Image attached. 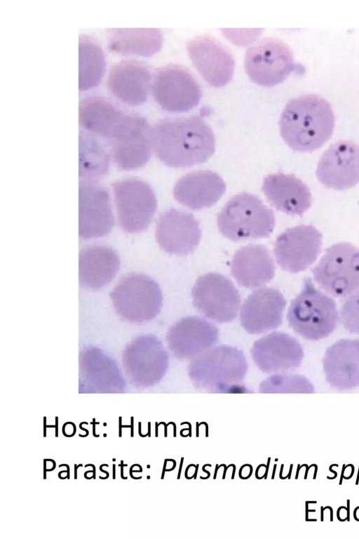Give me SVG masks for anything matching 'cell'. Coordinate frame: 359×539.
<instances>
[{"label":"cell","mask_w":359,"mask_h":539,"mask_svg":"<svg viewBox=\"0 0 359 539\" xmlns=\"http://www.w3.org/2000/svg\"><path fill=\"white\" fill-rule=\"evenodd\" d=\"M118 316L131 323H144L154 319L163 305L159 285L151 277L132 273L120 280L110 293Z\"/></svg>","instance_id":"cell-6"},{"label":"cell","mask_w":359,"mask_h":539,"mask_svg":"<svg viewBox=\"0 0 359 539\" xmlns=\"http://www.w3.org/2000/svg\"><path fill=\"white\" fill-rule=\"evenodd\" d=\"M79 89L87 91L97 86L105 72V57L98 41L92 36L79 37Z\"/></svg>","instance_id":"cell-30"},{"label":"cell","mask_w":359,"mask_h":539,"mask_svg":"<svg viewBox=\"0 0 359 539\" xmlns=\"http://www.w3.org/2000/svg\"><path fill=\"white\" fill-rule=\"evenodd\" d=\"M191 295L194 307L218 323L234 319L241 305L237 288L230 279L218 273H208L198 277Z\"/></svg>","instance_id":"cell-11"},{"label":"cell","mask_w":359,"mask_h":539,"mask_svg":"<svg viewBox=\"0 0 359 539\" xmlns=\"http://www.w3.org/2000/svg\"><path fill=\"white\" fill-rule=\"evenodd\" d=\"M262 189L271 205L287 214L302 215L311 206L309 188L293 175H269Z\"/></svg>","instance_id":"cell-25"},{"label":"cell","mask_w":359,"mask_h":539,"mask_svg":"<svg viewBox=\"0 0 359 539\" xmlns=\"http://www.w3.org/2000/svg\"><path fill=\"white\" fill-rule=\"evenodd\" d=\"M151 142L156 156L173 168L202 164L215 152L214 134L198 117L158 120L151 128Z\"/></svg>","instance_id":"cell-1"},{"label":"cell","mask_w":359,"mask_h":539,"mask_svg":"<svg viewBox=\"0 0 359 539\" xmlns=\"http://www.w3.org/2000/svg\"><path fill=\"white\" fill-rule=\"evenodd\" d=\"M286 300L276 288H262L252 293L243 303L240 320L250 334H259L282 324Z\"/></svg>","instance_id":"cell-21"},{"label":"cell","mask_w":359,"mask_h":539,"mask_svg":"<svg viewBox=\"0 0 359 539\" xmlns=\"http://www.w3.org/2000/svg\"><path fill=\"white\" fill-rule=\"evenodd\" d=\"M334 114L330 105L316 95H304L291 100L279 121L281 137L293 150L313 152L331 138Z\"/></svg>","instance_id":"cell-2"},{"label":"cell","mask_w":359,"mask_h":539,"mask_svg":"<svg viewBox=\"0 0 359 539\" xmlns=\"http://www.w3.org/2000/svg\"><path fill=\"white\" fill-rule=\"evenodd\" d=\"M225 190V182L217 173L197 171L178 180L173 188V196L180 204L200 210L215 205Z\"/></svg>","instance_id":"cell-24"},{"label":"cell","mask_w":359,"mask_h":539,"mask_svg":"<svg viewBox=\"0 0 359 539\" xmlns=\"http://www.w3.org/2000/svg\"><path fill=\"white\" fill-rule=\"evenodd\" d=\"M109 155L106 146L96 136L80 131V178L95 181L106 175L109 170Z\"/></svg>","instance_id":"cell-32"},{"label":"cell","mask_w":359,"mask_h":539,"mask_svg":"<svg viewBox=\"0 0 359 539\" xmlns=\"http://www.w3.org/2000/svg\"><path fill=\"white\" fill-rule=\"evenodd\" d=\"M123 363L131 380L140 386L158 382L168 368V354L153 335L139 336L126 348Z\"/></svg>","instance_id":"cell-13"},{"label":"cell","mask_w":359,"mask_h":539,"mask_svg":"<svg viewBox=\"0 0 359 539\" xmlns=\"http://www.w3.org/2000/svg\"><path fill=\"white\" fill-rule=\"evenodd\" d=\"M79 236L82 239L108 234L114 226V216L107 190L95 180L79 182Z\"/></svg>","instance_id":"cell-16"},{"label":"cell","mask_w":359,"mask_h":539,"mask_svg":"<svg viewBox=\"0 0 359 539\" xmlns=\"http://www.w3.org/2000/svg\"><path fill=\"white\" fill-rule=\"evenodd\" d=\"M112 188L121 228L129 233L144 231L157 208L156 195L150 185L143 180L129 178L114 182Z\"/></svg>","instance_id":"cell-9"},{"label":"cell","mask_w":359,"mask_h":539,"mask_svg":"<svg viewBox=\"0 0 359 539\" xmlns=\"http://www.w3.org/2000/svg\"><path fill=\"white\" fill-rule=\"evenodd\" d=\"M201 237L198 222L191 213L170 208L159 216L156 238L160 247L175 255H187L198 245Z\"/></svg>","instance_id":"cell-18"},{"label":"cell","mask_w":359,"mask_h":539,"mask_svg":"<svg viewBox=\"0 0 359 539\" xmlns=\"http://www.w3.org/2000/svg\"><path fill=\"white\" fill-rule=\"evenodd\" d=\"M287 317L295 332L311 340L327 337L339 320L335 301L318 290L311 278L304 279V288L292 301Z\"/></svg>","instance_id":"cell-3"},{"label":"cell","mask_w":359,"mask_h":539,"mask_svg":"<svg viewBox=\"0 0 359 539\" xmlns=\"http://www.w3.org/2000/svg\"><path fill=\"white\" fill-rule=\"evenodd\" d=\"M247 369V361L241 350L219 345L193 360L189 374L196 387L210 391H228L238 387Z\"/></svg>","instance_id":"cell-5"},{"label":"cell","mask_w":359,"mask_h":539,"mask_svg":"<svg viewBox=\"0 0 359 539\" xmlns=\"http://www.w3.org/2000/svg\"><path fill=\"white\" fill-rule=\"evenodd\" d=\"M79 368L86 380L100 385H118L121 375L116 361L101 350L89 347L80 353Z\"/></svg>","instance_id":"cell-31"},{"label":"cell","mask_w":359,"mask_h":539,"mask_svg":"<svg viewBox=\"0 0 359 539\" xmlns=\"http://www.w3.org/2000/svg\"><path fill=\"white\" fill-rule=\"evenodd\" d=\"M219 232L232 241L269 237L275 226V216L261 199L243 192L231 198L217 217Z\"/></svg>","instance_id":"cell-4"},{"label":"cell","mask_w":359,"mask_h":539,"mask_svg":"<svg viewBox=\"0 0 359 539\" xmlns=\"http://www.w3.org/2000/svg\"><path fill=\"white\" fill-rule=\"evenodd\" d=\"M187 51L194 65L210 85L220 87L231 80L234 60L214 38L196 36L188 42Z\"/></svg>","instance_id":"cell-17"},{"label":"cell","mask_w":359,"mask_h":539,"mask_svg":"<svg viewBox=\"0 0 359 539\" xmlns=\"http://www.w3.org/2000/svg\"><path fill=\"white\" fill-rule=\"evenodd\" d=\"M251 355L261 371L272 373L298 368L303 359L304 351L293 337L287 333L273 332L254 343Z\"/></svg>","instance_id":"cell-19"},{"label":"cell","mask_w":359,"mask_h":539,"mask_svg":"<svg viewBox=\"0 0 359 539\" xmlns=\"http://www.w3.org/2000/svg\"><path fill=\"white\" fill-rule=\"evenodd\" d=\"M218 337V330L212 323L198 317H186L170 328L166 339L175 357L187 359L215 345Z\"/></svg>","instance_id":"cell-20"},{"label":"cell","mask_w":359,"mask_h":539,"mask_svg":"<svg viewBox=\"0 0 359 539\" xmlns=\"http://www.w3.org/2000/svg\"><path fill=\"white\" fill-rule=\"evenodd\" d=\"M326 380L343 390L359 385V340L341 339L330 346L323 360Z\"/></svg>","instance_id":"cell-23"},{"label":"cell","mask_w":359,"mask_h":539,"mask_svg":"<svg viewBox=\"0 0 359 539\" xmlns=\"http://www.w3.org/2000/svg\"><path fill=\"white\" fill-rule=\"evenodd\" d=\"M126 114L109 99L89 96L79 106V123L84 131L107 140L121 123Z\"/></svg>","instance_id":"cell-28"},{"label":"cell","mask_w":359,"mask_h":539,"mask_svg":"<svg viewBox=\"0 0 359 539\" xmlns=\"http://www.w3.org/2000/svg\"><path fill=\"white\" fill-rule=\"evenodd\" d=\"M322 244L321 233L312 225L289 228L276 240V261L283 270L291 273L304 271L316 260Z\"/></svg>","instance_id":"cell-14"},{"label":"cell","mask_w":359,"mask_h":539,"mask_svg":"<svg viewBox=\"0 0 359 539\" xmlns=\"http://www.w3.org/2000/svg\"><path fill=\"white\" fill-rule=\"evenodd\" d=\"M151 74L143 61L127 59L114 63L110 68L107 86L120 101L128 105H139L147 100Z\"/></svg>","instance_id":"cell-22"},{"label":"cell","mask_w":359,"mask_h":539,"mask_svg":"<svg viewBox=\"0 0 359 539\" xmlns=\"http://www.w3.org/2000/svg\"><path fill=\"white\" fill-rule=\"evenodd\" d=\"M231 273L240 286L255 288L273 278L275 265L264 246L250 244L241 248L233 255Z\"/></svg>","instance_id":"cell-26"},{"label":"cell","mask_w":359,"mask_h":539,"mask_svg":"<svg viewBox=\"0 0 359 539\" xmlns=\"http://www.w3.org/2000/svg\"><path fill=\"white\" fill-rule=\"evenodd\" d=\"M107 142L113 161L122 170L140 168L151 157V127L139 114H126Z\"/></svg>","instance_id":"cell-8"},{"label":"cell","mask_w":359,"mask_h":539,"mask_svg":"<svg viewBox=\"0 0 359 539\" xmlns=\"http://www.w3.org/2000/svg\"><path fill=\"white\" fill-rule=\"evenodd\" d=\"M316 174L328 188H352L359 182V145L346 140L332 144L320 157Z\"/></svg>","instance_id":"cell-15"},{"label":"cell","mask_w":359,"mask_h":539,"mask_svg":"<svg viewBox=\"0 0 359 539\" xmlns=\"http://www.w3.org/2000/svg\"><path fill=\"white\" fill-rule=\"evenodd\" d=\"M119 265V258L113 248L104 245L87 246L79 253V284L88 290L101 288L115 277Z\"/></svg>","instance_id":"cell-27"},{"label":"cell","mask_w":359,"mask_h":539,"mask_svg":"<svg viewBox=\"0 0 359 539\" xmlns=\"http://www.w3.org/2000/svg\"><path fill=\"white\" fill-rule=\"evenodd\" d=\"M244 65L250 79L264 86L282 82L296 68L290 47L274 38H264L248 48Z\"/></svg>","instance_id":"cell-10"},{"label":"cell","mask_w":359,"mask_h":539,"mask_svg":"<svg viewBox=\"0 0 359 539\" xmlns=\"http://www.w3.org/2000/svg\"><path fill=\"white\" fill-rule=\"evenodd\" d=\"M341 321L348 331L359 335V290L344 302L341 311Z\"/></svg>","instance_id":"cell-33"},{"label":"cell","mask_w":359,"mask_h":539,"mask_svg":"<svg viewBox=\"0 0 359 539\" xmlns=\"http://www.w3.org/2000/svg\"><path fill=\"white\" fill-rule=\"evenodd\" d=\"M318 285L328 293L345 297L359 287V248L348 242L330 246L312 270Z\"/></svg>","instance_id":"cell-7"},{"label":"cell","mask_w":359,"mask_h":539,"mask_svg":"<svg viewBox=\"0 0 359 539\" xmlns=\"http://www.w3.org/2000/svg\"><path fill=\"white\" fill-rule=\"evenodd\" d=\"M152 93L163 109L172 112L189 111L198 105L201 98L200 87L193 76L177 65L156 71Z\"/></svg>","instance_id":"cell-12"},{"label":"cell","mask_w":359,"mask_h":539,"mask_svg":"<svg viewBox=\"0 0 359 539\" xmlns=\"http://www.w3.org/2000/svg\"><path fill=\"white\" fill-rule=\"evenodd\" d=\"M107 38L111 51L144 57L159 51L163 43L162 32L156 28H109Z\"/></svg>","instance_id":"cell-29"}]
</instances>
